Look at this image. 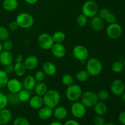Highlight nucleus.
I'll return each instance as SVG.
<instances>
[{
  "label": "nucleus",
  "instance_id": "obj_20",
  "mask_svg": "<svg viewBox=\"0 0 125 125\" xmlns=\"http://www.w3.org/2000/svg\"><path fill=\"white\" fill-rule=\"evenodd\" d=\"M12 118V112L7 108L0 110V125L8 124Z\"/></svg>",
  "mask_w": 125,
  "mask_h": 125
},
{
  "label": "nucleus",
  "instance_id": "obj_23",
  "mask_svg": "<svg viewBox=\"0 0 125 125\" xmlns=\"http://www.w3.org/2000/svg\"><path fill=\"white\" fill-rule=\"evenodd\" d=\"M2 5L5 10L12 12L18 8V1L17 0H4Z\"/></svg>",
  "mask_w": 125,
  "mask_h": 125
},
{
  "label": "nucleus",
  "instance_id": "obj_22",
  "mask_svg": "<svg viewBox=\"0 0 125 125\" xmlns=\"http://www.w3.org/2000/svg\"><path fill=\"white\" fill-rule=\"evenodd\" d=\"M53 115L56 119L62 120L67 117L68 111L65 107L57 106L55 107V109L53 111Z\"/></svg>",
  "mask_w": 125,
  "mask_h": 125
},
{
  "label": "nucleus",
  "instance_id": "obj_51",
  "mask_svg": "<svg viewBox=\"0 0 125 125\" xmlns=\"http://www.w3.org/2000/svg\"><path fill=\"white\" fill-rule=\"evenodd\" d=\"M120 96H121V98H122V101H123L124 103H125V92L123 93V94H122V95H121Z\"/></svg>",
  "mask_w": 125,
  "mask_h": 125
},
{
  "label": "nucleus",
  "instance_id": "obj_54",
  "mask_svg": "<svg viewBox=\"0 0 125 125\" xmlns=\"http://www.w3.org/2000/svg\"><path fill=\"white\" fill-rule=\"evenodd\" d=\"M123 64H124V67H125V59L124 61H123Z\"/></svg>",
  "mask_w": 125,
  "mask_h": 125
},
{
  "label": "nucleus",
  "instance_id": "obj_19",
  "mask_svg": "<svg viewBox=\"0 0 125 125\" xmlns=\"http://www.w3.org/2000/svg\"><path fill=\"white\" fill-rule=\"evenodd\" d=\"M53 115V111L52 108L47 107V106H43L40 108L38 111V117L39 118L43 120H46L51 118Z\"/></svg>",
  "mask_w": 125,
  "mask_h": 125
},
{
  "label": "nucleus",
  "instance_id": "obj_47",
  "mask_svg": "<svg viewBox=\"0 0 125 125\" xmlns=\"http://www.w3.org/2000/svg\"><path fill=\"white\" fill-rule=\"evenodd\" d=\"M63 125H80L79 122L76 121V120L73 119H70L68 120L65 122Z\"/></svg>",
  "mask_w": 125,
  "mask_h": 125
},
{
  "label": "nucleus",
  "instance_id": "obj_34",
  "mask_svg": "<svg viewBox=\"0 0 125 125\" xmlns=\"http://www.w3.org/2000/svg\"><path fill=\"white\" fill-rule=\"evenodd\" d=\"M62 83L65 86L68 87L69 85H72V84H73V78L72 77V76L70 74H65L62 77Z\"/></svg>",
  "mask_w": 125,
  "mask_h": 125
},
{
  "label": "nucleus",
  "instance_id": "obj_52",
  "mask_svg": "<svg viewBox=\"0 0 125 125\" xmlns=\"http://www.w3.org/2000/svg\"><path fill=\"white\" fill-rule=\"evenodd\" d=\"M3 50V48H2V43L0 41V52Z\"/></svg>",
  "mask_w": 125,
  "mask_h": 125
},
{
  "label": "nucleus",
  "instance_id": "obj_36",
  "mask_svg": "<svg viewBox=\"0 0 125 125\" xmlns=\"http://www.w3.org/2000/svg\"><path fill=\"white\" fill-rule=\"evenodd\" d=\"M9 104L7 96L2 92H0V110L6 108Z\"/></svg>",
  "mask_w": 125,
  "mask_h": 125
},
{
  "label": "nucleus",
  "instance_id": "obj_17",
  "mask_svg": "<svg viewBox=\"0 0 125 125\" xmlns=\"http://www.w3.org/2000/svg\"><path fill=\"white\" fill-rule=\"evenodd\" d=\"M13 60V55L10 51L2 50L0 52V63L4 67L12 64Z\"/></svg>",
  "mask_w": 125,
  "mask_h": 125
},
{
  "label": "nucleus",
  "instance_id": "obj_42",
  "mask_svg": "<svg viewBox=\"0 0 125 125\" xmlns=\"http://www.w3.org/2000/svg\"><path fill=\"white\" fill-rule=\"evenodd\" d=\"M111 13L109 11V10L107 8H106V7H103V8L101 9L100 11H99V15L101 18H102L104 20L105 18L108 15L109 13Z\"/></svg>",
  "mask_w": 125,
  "mask_h": 125
},
{
  "label": "nucleus",
  "instance_id": "obj_44",
  "mask_svg": "<svg viewBox=\"0 0 125 125\" xmlns=\"http://www.w3.org/2000/svg\"><path fill=\"white\" fill-rule=\"evenodd\" d=\"M4 70V72H6L7 74H12V73L14 72V65H13L12 63V64H10L7 66H5Z\"/></svg>",
  "mask_w": 125,
  "mask_h": 125
},
{
  "label": "nucleus",
  "instance_id": "obj_27",
  "mask_svg": "<svg viewBox=\"0 0 125 125\" xmlns=\"http://www.w3.org/2000/svg\"><path fill=\"white\" fill-rule=\"evenodd\" d=\"M26 68L23 62L15 63L14 65V73L17 76L22 77L26 73Z\"/></svg>",
  "mask_w": 125,
  "mask_h": 125
},
{
  "label": "nucleus",
  "instance_id": "obj_33",
  "mask_svg": "<svg viewBox=\"0 0 125 125\" xmlns=\"http://www.w3.org/2000/svg\"><path fill=\"white\" fill-rule=\"evenodd\" d=\"M9 32L7 28L6 27L1 26H0V41H5L9 39Z\"/></svg>",
  "mask_w": 125,
  "mask_h": 125
},
{
  "label": "nucleus",
  "instance_id": "obj_24",
  "mask_svg": "<svg viewBox=\"0 0 125 125\" xmlns=\"http://www.w3.org/2000/svg\"><path fill=\"white\" fill-rule=\"evenodd\" d=\"M94 111L97 115L103 116L107 111V107L103 101H98L97 103L94 106Z\"/></svg>",
  "mask_w": 125,
  "mask_h": 125
},
{
  "label": "nucleus",
  "instance_id": "obj_43",
  "mask_svg": "<svg viewBox=\"0 0 125 125\" xmlns=\"http://www.w3.org/2000/svg\"><path fill=\"white\" fill-rule=\"evenodd\" d=\"M104 20L106 21L107 23H109V24L116 23V21H117L115 16L111 13H110L105 18Z\"/></svg>",
  "mask_w": 125,
  "mask_h": 125
},
{
  "label": "nucleus",
  "instance_id": "obj_40",
  "mask_svg": "<svg viewBox=\"0 0 125 125\" xmlns=\"http://www.w3.org/2000/svg\"><path fill=\"white\" fill-rule=\"evenodd\" d=\"M45 76L46 74L42 70H39L35 73L34 78H35L37 83H40V82L43 81L44 79H45Z\"/></svg>",
  "mask_w": 125,
  "mask_h": 125
},
{
  "label": "nucleus",
  "instance_id": "obj_48",
  "mask_svg": "<svg viewBox=\"0 0 125 125\" xmlns=\"http://www.w3.org/2000/svg\"><path fill=\"white\" fill-rule=\"evenodd\" d=\"M16 63L23 62V56L21 54H17L15 57Z\"/></svg>",
  "mask_w": 125,
  "mask_h": 125
},
{
  "label": "nucleus",
  "instance_id": "obj_2",
  "mask_svg": "<svg viewBox=\"0 0 125 125\" xmlns=\"http://www.w3.org/2000/svg\"><path fill=\"white\" fill-rule=\"evenodd\" d=\"M86 71L90 76H96L101 73L103 65L101 61L95 57H92L86 62Z\"/></svg>",
  "mask_w": 125,
  "mask_h": 125
},
{
  "label": "nucleus",
  "instance_id": "obj_10",
  "mask_svg": "<svg viewBox=\"0 0 125 125\" xmlns=\"http://www.w3.org/2000/svg\"><path fill=\"white\" fill-rule=\"evenodd\" d=\"M71 112L74 117L76 118H81L85 116L86 114V107L81 102L75 101L71 106Z\"/></svg>",
  "mask_w": 125,
  "mask_h": 125
},
{
  "label": "nucleus",
  "instance_id": "obj_1",
  "mask_svg": "<svg viewBox=\"0 0 125 125\" xmlns=\"http://www.w3.org/2000/svg\"><path fill=\"white\" fill-rule=\"evenodd\" d=\"M43 100L44 106L50 108H55L60 103L61 96L60 93L54 89L48 90L46 94L42 96Z\"/></svg>",
  "mask_w": 125,
  "mask_h": 125
},
{
  "label": "nucleus",
  "instance_id": "obj_26",
  "mask_svg": "<svg viewBox=\"0 0 125 125\" xmlns=\"http://www.w3.org/2000/svg\"><path fill=\"white\" fill-rule=\"evenodd\" d=\"M18 96L21 103H26L29 101V99L31 97V94L29 90L25 89H21L18 93Z\"/></svg>",
  "mask_w": 125,
  "mask_h": 125
},
{
  "label": "nucleus",
  "instance_id": "obj_6",
  "mask_svg": "<svg viewBox=\"0 0 125 125\" xmlns=\"http://www.w3.org/2000/svg\"><path fill=\"white\" fill-rule=\"evenodd\" d=\"M80 100L81 102L86 108L94 107L98 101L96 94L92 91H86L83 93Z\"/></svg>",
  "mask_w": 125,
  "mask_h": 125
},
{
  "label": "nucleus",
  "instance_id": "obj_12",
  "mask_svg": "<svg viewBox=\"0 0 125 125\" xmlns=\"http://www.w3.org/2000/svg\"><path fill=\"white\" fill-rule=\"evenodd\" d=\"M6 87L9 92L13 93V94H18L22 89L23 84L18 79L12 78V79H9L7 85H6Z\"/></svg>",
  "mask_w": 125,
  "mask_h": 125
},
{
  "label": "nucleus",
  "instance_id": "obj_9",
  "mask_svg": "<svg viewBox=\"0 0 125 125\" xmlns=\"http://www.w3.org/2000/svg\"><path fill=\"white\" fill-rule=\"evenodd\" d=\"M122 32V26L117 23L109 24L106 28V34L111 39H118L121 37Z\"/></svg>",
  "mask_w": 125,
  "mask_h": 125
},
{
  "label": "nucleus",
  "instance_id": "obj_5",
  "mask_svg": "<svg viewBox=\"0 0 125 125\" xmlns=\"http://www.w3.org/2000/svg\"><path fill=\"white\" fill-rule=\"evenodd\" d=\"M98 12V6L95 1L88 0L82 6V13L87 18H92Z\"/></svg>",
  "mask_w": 125,
  "mask_h": 125
},
{
  "label": "nucleus",
  "instance_id": "obj_3",
  "mask_svg": "<svg viewBox=\"0 0 125 125\" xmlns=\"http://www.w3.org/2000/svg\"><path fill=\"white\" fill-rule=\"evenodd\" d=\"M15 21L18 27L23 29H29L34 23V17L28 12H22L18 14L16 17Z\"/></svg>",
  "mask_w": 125,
  "mask_h": 125
},
{
  "label": "nucleus",
  "instance_id": "obj_15",
  "mask_svg": "<svg viewBox=\"0 0 125 125\" xmlns=\"http://www.w3.org/2000/svg\"><path fill=\"white\" fill-rule=\"evenodd\" d=\"M23 63L26 70H33L35 69L39 65V59L34 55H31L24 59Z\"/></svg>",
  "mask_w": 125,
  "mask_h": 125
},
{
  "label": "nucleus",
  "instance_id": "obj_53",
  "mask_svg": "<svg viewBox=\"0 0 125 125\" xmlns=\"http://www.w3.org/2000/svg\"><path fill=\"white\" fill-rule=\"evenodd\" d=\"M104 125H115V124H114V123H106V124H105Z\"/></svg>",
  "mask_w": 125,
  "mask_h": 125
},
{
  "label": "nucleus",
  "instance_id": "obj_49",
  "mask_svg": "<svg viewBox=\"0 0 125 125\" xmlns=\"http://www.w3.org/2000/svg\"><path fill=\"white\" fill-rule=\"evenodd\" d=\"M24 1H25L27 4H28L33 5L36 4L37 2L39 1V0H24Z\"/></svg>",
  "mask_w": 125,
  "mask_h": 125
},
{
  "label": "nucleus",
  "instance_id": "obj_55",
  "mask_svg": "<svg viewBox=\"0 0 125 125\" xmlns=\"http://www.w3.org/2000/svg\"><path fill=\"white\" fill-rule=\"evenodd\" d=\"M9 125L8 124H6V125Z\"/></svg>",
  "mask_w": 125,
  "mask_h": 125
},
{
  "label": "nucleus",
  "instance_id": "obj_21",
  "mask_svg": "<svg viewBox=\"0 0 125 125\" xmlns=\"http://www.w3.org/2000/svg\"><path fill=\"white\" fill-rule=\"evenodd\" d=\"M36 84L37 81L34 76L32 75H28L24 78L22 84H23V87H24V89L31 91V90H32L33 89H34Z\"/></svg>",
  "mask_w": 125,
  "mask_h": 125
},
{
  "label": "nucleus",
  "instance_id": "obj_18",
  "mask_svg": "<svg viewBox=\"0 0 125 125\" xmlns=\"http://www.w3.org/2000/svg\"><path fill=\"white\" fill-rule=\"evenodd\" d=\"M28 102L30 107L34 109H39L44 105L43 97L37 95L31 96Z\"/></svg>",
  "mask_w": 125,
  "mask_h": 125
},
{
  "label": "nucleus",
  "instance_id": "obj_31",
  "mask_svg": "<svg viewBox=\"0 0 125 125\" xmlns=\"http://www.w3.org/2000/svg\"><path fill=\"white\" fill-rule=\"evenodd\" d=\"M7 96V98H8L9 103H10L12 105H17L20 103L19 98L18 96V94H13V93L10 92Z\"/></svg>",
  "mask_w": 125,
  "mask_h": 125
},
{
  "label": "nucleus",
  "instance_id": "obj_29",
  "mask_svg": "<svg viewBox=\"0 0 125 125\" xmlns=\"http://www.w3.org/2000/svg\"><path fill=\"white\" fill-rule=\"evenodd\" d=\"M90 74H89L86 70H81L78 71L76 74V78L77 80L81 83H84L89 80L90 78Z\"/></svg>",
  "mask_w": 125,
  "mask_h": 125
},
{
  "label": "nucleus",
  "instance_id": "obj_30",
  "mask_svg": "<svg viewBox=\"0 0 125 125\" xmlns=\"http://www.w3.org/2000/svg\"><path fill=\"white\" fill-rule=\"evenodd\" d=\"M9 79V74L4 70H0V89L6 87Z\"/></svg>",
  "mask_w": 125,
  "mask_h": 125
},
{
  "label": "nucleus",
  "instance_id": "obj_50",
  "mask_svg": "<svg viewBox=\"0 0 125 125\" xmlns=\"http://www.w3.org/2000/svg\"><path fill=\"white\" fill-rule=\"evenodd\" d=\"M49 125H63L60 122H52Z\"/></svg>",
  "mask_w": 125,
  "mask_h": 125
},
{
  "label": "nucleus",
  "instance_id": "obj_45",
  "mask_svg": "<svg viewBox=\"0 0 125 125\" xmlns=\"http://www.w3.org/2000/svg\"><path fill=\"white\" fill-rule=\"evenodd\" d=\"M18 28H19V27H18V24H17V22H16V21H12L10 22L9 24L8 25L9 29L12 31H16Z\"/></svg>",
  "mask_w": 125,
  "mask_h": 125
},
{
  "label": "nucleus",
  "instance_id": "obj_14",
  "mask_svg": "<svg viewBox=\"0 0 125 125\" xmlns=\"http://www.w3.org/2000/svg\"><path fill=\"white\" fill-rule=\"evenodd\" d=\"M90 24L92 29L95 31H100L104 26V20L99 15H95L91 18Z\"/></svg>",
  "mask_w": 125,
  "mask_h": 125
},
{
  "label": "nucleus",
  "instance_id": "obj_13",
  "mask_svg": "<svg viewBox=\"0 0 125 125\" xmlns=\"http://www.w3.org/2000/svg\"><path fill=\"white\" fill-rule=\"evenodd\" d=\"M50 50L52 54L56 58H62L66 54V48L62 43H54Z\"/></svg>",
  "mask_w": 125,
  "mask_h": 125
},
{
  "label": "nucleus",
  "instance_id": "obj_38",
  "mask_svg": "<svg viewBox=\"0 0 125 125\" xmlns=\"http://www.w3.org/2000/svg\"><path fill=\"white\" fill-rule=\"evenodd\" d=\"M76 23L80 27L85 26L87 23V17L84 15L83 13L79 14L76 18Z\"/></svg>",
  "mask_w": 125,
  "mask_h": 125
},
{
  "label": "nucleus",
  "instance_id": "obj_32",
  "mask_svg": "<svg viewBox=\"0 0 125 125\" xmlns=\"http://www.w3.org/2000/svg\"><path fill=\"white\" fill-rule=\"evenodd\" d=\"M124 64L123 62L121 61H116L114 62L112 65V70L114 73H120L124 69Z\"/></svg>",
  "mask_w": 125,
  "mask_h": 125
},
{
  "label": "nucleus",
  "instance_id": "obj_37",
  "mask_svg": "<svg viewBox=\"0 0 125 125\" xmlns=\"http://www.w3.org/2000/svg\"><path fill=\"white\" fill-rule=\"evenodd\" d=\"M13 125H30L29 120L24 117H18L13 120Z\"/></svg>",
  "mask_w": 125,
  "mask_h": 125
},
{
  "label": "nucleus",
  "instance_id": "obj_39",
  "mask_svg": "<svg viewBox=\"0 0 125 125\" xmlns=\"http://www.w3.org/2000/svg\"><path fill=\"white\" fill-rule=\"evenodd\" d=\"M13 46V43L12 42V40L7 39V40H5L2 43V48H3V50L5 51H10L12 50Z\"/></svg>",
  "mask_w": 125,
  "mask_h": 125
},
{
  "label": "nucleus",
  "instance_id": "obj_8",
  "mask_svg": "<svg viewBox=\"0 0 125 125\" xmlns=\"http://www.w3.org/2000/svg\"><path fill=\"white\" fill-rule=\"evenodd\" d=\"M37 43L39 46L44 50H50L54 43L52 35L46 32L42 33L38 37Z\"/></svg>",
  "mask_w": 125,
  "mask_h": 125
},
{
  "label": "nucleus",
  "instance_id": "obj_7",
  "mask_svg": "<svg viewBox=\"0 0 125 125\" xmlns=\"http://www.w3.org/2000/svg\"><path fill=\"white\" fill-rule=\"evenodd\" d=\"M72 53L74 58L80 61L83 64L86 63V61L89 56V50L85 46L81 45H76L73 48Z\"/></svg>",
  "mask_w": 125,
  "mask_h": 125
},
{
  "label": "nucleus",
  "instance_id": "obj_4",
  "mask_svg": "<svg viewBox=\"0 0 125 125\" xmlns=\"http://www.w3.org/2000/svg\"><path fill=\"white\" fill-rule=\"evenodd\" d=\"M83 90L79 85L72 84L67 87L65 92L67 98L72 102H75L81 98L83 94Z\"/></svg>",
  "mask_w": 125,
  "mask_h": 125
},
{
  "label": "nucleus",
  "instance_id": "obj_28",
  "mask_svg": "<svg viewBox=\"0 0 125 125\" xmlns=\"http://www.w3.org/2000/svg\"><path fill=\"white\" fill-rule=\"evenodd\" d=\"M52 38L54 43H62L65 40L66 35L63 32L58 31H56L53 33V34L52 35Z\"/></svg>",
  "mask_w": 125,
  "mask_h": 125
},
{
  "label": "nucleus",
  "instance_id": "obj_46",
  "mask_svg": "<svg viewBox=\"0 0 125 125\" xmlns=\"http://www.w3.org/2000/svg\"><path fill=\"white\" fill-rule=\"evenodd\" d=\"M118 120L122 125H125V111L121 112L118 115Z\"/></svg>",
  "mask_w": 125,
  "mask_h": 125
},
{
  "label": "nucleus",
  "instance_id": "obj_11",
  "mask_svg": "<svg viewBox=\"0 0 125 125\" xmlns=\"http://www.w3.org/2000/svg\"><path fill=\"white\" fill-rule=\"evenodd\" d=\"M111 90L112 94L115 96H121L125 92V83L121 79H115L111 84Z\"/></svg>",
  "mask_w": 125,
  "mask_h": 125
},
{
  "label": "nucleus",
  "instance_id": "obj_16",
  "mask_svg": "<svg viewBox=\"0 0 125 125\" xmlns=\"http://www.w3.org/2000/svg\"><path fill=\"white\" fill-rule=\"evenodd\" d=\"M42 70L45 74L49 76L55 75L57 73V67L56 65L51 61H46L44 62L42 66Z\"/></svg>",
  "mask_w": 125,
  "mask_h": 125
},
{
  "label": "nucleus",
  "instance_id": "obj_41",
  "mask_svg": "<svg viewBox=\"0 0 125 125\" xmlns=\"http://www.w3.org/2000/svg\"><path fill=\"white\" fill-rule=\"evenodd\" d=\"M94 124L95 125H104L106 124V120L103 116L97 115L94 118Z\"/></svg>",
  "mask_w": 125,
  "mask_h": 125
},
{
  "label": "nucleus",
  "instance_id": "obj_35",
  "mask_svg": "<svg viewBox=\"0 0 125 125\" xmlns=\"http://www.w3.org/2000/svg\"><path fill=\"white\" fill-rule=\"evenodd\" d=\"M97 98L98 101H106L109 98V94L108 92L106 90H100L96 94Z\"/></svg>",
  "mask_w": 125,
  "mask_h": 125
},
{
  "label": "nucleus",
  "instance_id": "obj_25",
  "mask_svg": "<svg viewBox=\"0 0 125 125\" xmlns=\"http://www.w3.org/2000/svg\"><path fill=\"white\" fill-rule=\"evenodd\" d=\"M34 91H35V95L43 96L48 91L47 85L43 82L37 83L34 87Z\"/></svg>",
  "mask_w": 125,
  "mask_h": 125
}]
</instances>
